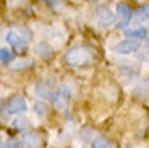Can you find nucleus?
<instances>
[{"mask_svg":"<svg viewBox=\"0 0 149 148\" xmlns=\"http://www.w3.org/2000/svg\"><path fill=\"white\" fill-rule=\"evenodd\" d=\"M36 94L42 99H52L54 96V86L49 80H41L36 83Z\"/></svg>","mask_w":149,"mask_h":148,"instance_id":"0eeeda50","label":"nucleus"},{"mask_svg":"<svg viewBox=\"0 0 149 148\" xmlns=\"http://www.w3.org/2000/svg\"><path fill=\"white\" fill-rule=\"evenodd\" d=\"M47 2H52V0H47Z\"/></svg>","mask_w":149,"mask_h":148,"instance_id":"412c9836","label":"nucleus"},{"mask_svg":"<svg viewBox=\"0 0 149 148\" xmlns=\"http://www.w3.org/2000/svg\"><path fill=\"white\" fill-rule=\"evenodd\" d=\"M94 59V54L89 47L86 46H74L68 49L65 54V63L70 67H83L91 63Z\"/></svg>","mask_w":149,"mask_h":148,"instance_id":"f257e3e1","label":"nucleus"},{"mask_svg":"<svg viewBox=\"0 0 149 148\" xmlns=\"http://www.w3.org/2000/svg\"><path fill=\"white\" fill-rule=\"evenodd\" d=\"M93 148H112V142L105 137H97L93 142Z\"/></svg>","mask_w":149,"mask_h":148,"instance_id":"4468645a","label":"nucleus"},{"mask_svg":"<svg viewBox=\"0 0 149 148\" xmlns=\"http://www.w3.org/2000/svg\"><path fill=\"white\" fill-rule=\"evenodd\" d=\"M71 98V90L68 85H62L58 90H55V93H54L52 96V101H54V106L57 107V109H65L68 104V101H70Z\"/></svg>","mask_w":149,"mask_h":148,"instance_id":"f03ea898","label":"nucleus"},{"mask_svg":"<svg viewBox=\"0 0 149 148\" xmlns=\"http://www.w3.org/2000/svg\"><path fill=\"white\" fill-rule=\"evenodd\" d=\"M23 111H26V99L21 94H15L13 98H10V101L7 103L8 114H19Z\"/></svg>","mask_w":149,"mask_h":148,"instance_id":"39448f33","label":"nucleus"},{"mask_svg":"<svg viewBox=\"0 0 149 148\" xmlns=\"http://www.w3.org/2000/svg\"><path fill=\"white\" fill-rule=\"evenodd\" d=\"M13 60V54H11V51H8L7 47L0 49V62L2 63H8Z\"/></svg>","mask_w":149,"mask_h":148,"instance_id":"2eb2a0df","label":"nucleus"},{"mask_svg":"<svg viewBox=\"0 0 149 148\" xmlns=\"http://www.w3.org/2000/svg\"><path fill=\"white\" fill-rule=\"evenodd\" d=\"M141 49V42L134 41V39H123L118 41L112 51L117 52V54H131V52H138Z\"/></svg>","mask_w":149,"mask_h":148,"instance_id":"7ed1b4c3","label":"nucleus"},{"mask_svg":"<svg viewBox=\"0 0 149 148\" xmlns=\"http://www.w3.org/2000/svg\"><path fill=\"white\" fill-rule=\"evenodd\" d=\"M96 20L101 26H110L112 23H113V20H115V13H113L109 7L101 5V7H97V10H96Z\"/></svg>","mask_w":149,"mask_h":148,"instance_id":"20e7f679","label":"nucleus"},{"mask_svg":"<svg viewBox=\"0 0 149 148\" xmlns=\"http://www.w3.org/2000/svg\"><path fill=\"white\" fill-rule=\"evenodd\" d=\"M5 148H23V143L19 140H8Z\"/></svg>","mask_w":149,"mask_h":148,"instance_id":"aec40b11","label":"nucleus"},{"mask_svg":"<svg viewBox=\"0 0 149 148\" xmlns=\"http://www.w3.org/2000/svg\"><path fill=\"white\" fill-rule=\"evenodd\" d=\"M136 54H138V59L139 60H143V62H149V46H148V47H144V49L141 47Z\"/></svg>","mask_w":149,"mask_h":148,"instance_id":"a211bd4d","label":"nucleus"},{"mask_svg":"<svg viewBox=\"0 0 149 148\" xmlns=\"http://www.w3.org/2000/svg\"><path fill=\"white\" fill-rule=\"evenodd\" d=\"M13 125H15L18 130H23L24 127L28 125V121H26V119H16L15 122H13Z\"/></svg>","mask_w":149,"mask_h":148,"instance_id":"6ab92c4d","label":"nucleus"},{"mask_svg":"<svg viewBox=\"0 0 149 148\" xmlns=\"http://www.w3.org/2000/svg\"><path fill=\"white\" fill-rule=\"evenodd\" d=\"M33 60L31 59H26V57H23V59H16V60H11V63L8 67H10L11 70H24V68H29V67H33Z\"/></svg>","mask_w":149,"mask_h":148,"instance_id":"9d476101","label":"nucleus"},{"mask_svg":"<svg viewBox=\"0 0 149 148\" xmlns=\"http://www.w3.org/2000/svg\"><path fill=\"white\" fill-rule=\"evenodd\" d=\"M7 42L15 49V51H26V47H28L26 39L21 37L18 33H15V31H8L7 33Z\"/></svg>","mask_w":149,"mask_h":148,"instance_id":"6e6552de","label":"nucleus"},{"mask_svg":"<svg viewBox=\"0 0 149 148\" xmlns=\"http://www.w3.org/2000/svg\"><path fill=\"white\" fill-rule=\"evenodd\" d=\"M34 111H36L37 116H41V117H42V116H45V114H47V111H49V109H47V104L42 103V101H39V103L34 104Z\"/></svg>","mask_w":149,"mask_h":148,"instance_id":"f3484780","label":"nucleus"},{"mask_svg":"<svg viewBox=\"0 0 149 148\" xmlns=\"http://www.w3.org/2000/svg\"><path fill=\"white\" fill-rule=\"evenodd\" d=\"M36 52L39 54V57L41 59H50L52 57V47L49 44H45V42H39V44L36 46Z\"/></svg>","mask_w":149,"mask_h":148,"instance_id":"9b49d317","label":"nucleus"},{"mask_svg":"<svg viewBox=\"0 0 149 148\" xmlns=\"http://www.w3.org/2000/svg\"><path fill=\"white\" fill-rule=\"evenodd\" d=\"M93 2H96V0H93Z\"/></svg>","mask_w":149,"mask_h":148,"instance_id":"5701e85b","label":"nucleus"},{"mask_svg":"<svg viewBox=\"0 0 149 148\" xmlns=\"http://www.w3.org/2000/svg\"><path fill=\"white\" fill-rule=\"evenodd\" d=\"M0 147H2V145H0Z\"/></svg>","mask_w":149,"mask_h":148,"instance_id":"b1692460","label":"nucleus"},{"mask_svg":"<svg viewBox=\"0 0 149 148\" xmlns=\"http://www.w3.org/2000/svg\"><path fill=\"white\" fill-rule=\"evenodd\" d=\"M136 16L139 20H149V4L141 5V7L136 10Z\"/></svg>","mask_w":149,"mask_h":148,"instance_id":"dca6fc26","label":"nucleus"},{"mask_svg":"<svg viewBox=\"0 0 149 148\" xmlns=\"http://www.w3.org/2000/svg\"><path fill=\"white\" fill-rule=\"evenodd\" d=\"M23 142L28 148H39L42 145V138L37 132H28L23 138Z\"/></svg>","mask_w":149,"mask_h":148,"instance_id":"1a4fd4ad","label":"nucleus"},{"mask_svg":"<svg viewBox=\"0 0 149 148\" xmlns=\"http://www.w3.org/2000/svg\"><path fill=\"white\" fill-rule=\"evenodd\" d=\"M0 148H5V147H0Z\"/></svg>","mask_w":149,"mask_h":148,"instance_id":"4be33fe9","label":"nucleus"},{"mask_svg":"<svg viewBox=\"0 0 149 148\" xmlns=\"http://www.w3.org/2000/svg\"><path fill=\"white\" fill-rule=\"evenodd\" d=\"M117 16L120 18L118 28H125V26H128L131 16H133V10L128 4H118L117 5Z\"/></svg>","mask_w":149,"mask_h":148,"instance_id":"423d86ee","label":"nucleus"},{"mask_svg":"<svg viewBox=\"0 0 149 148\" xmlns=\"http://www.w3.org/2000/svg\"><path fill=\"white\" fill-rule=\"evenodd\" d=\"M127 36L131 37V39H134V41H139V39H146L148 31H146V28H136V30H133V31H128Z\"/></svg>","mask_w":149,"mask_h":148,"instance_id":"f8f14e48","label":"nucleus"},{"mask_svg":"<svg viewBox=\"0 0 149 148\" xmlns=\"http://www.w3.org/2000/svg\"><path fill=\"white\" fill-rule=\"evenodd\" d=\"M148 93H149V80L139 82L138 85H136V88H134V94H136V96H146Z\"/></svg>","mask_w":149,"mask_h":148,"instance_id":"ddd939ff","label":"nucleus"}]
</instances>
